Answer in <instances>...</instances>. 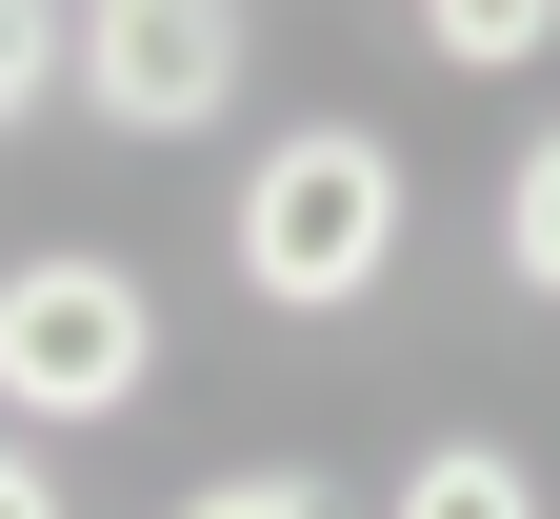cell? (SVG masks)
Wrapping results in <instances>:
<instances>
[{
    "label": "cell",
    "instance_id": "cell-1",
    "mask_svg": "<svg viewBox=\"0 0 560 519\" xmlns=\"http://www.w3.org/2000/svg\"><path fill=\"white\" fill-rule=\"evenodd\" d=\"M221 260H241V300H280V320L381 300V260H400V140H381V120H301V140H260Z\"/></svg>",
    "mask_w": 560,
    "mask_h": 519
},
{
    "label": "cell",
    "instance_id": "cell-2",
    "mask_svg": "<svg viewBox=\"0 0 560 519\" xmlns=\"http://www.w3.org/2000/svg\"><path fill=\"white\" fill-rule=\"evenodd\" d=\"M140 380H161L140 260H101V240L0 260V420H140Z\"/></svg>",
    "mask_w": 560,
    "mask_h": 519
},
{
    "label": "cell",
    "instance_id": "cell-3",
    "mask_svg": "<svg viewBox=\"0 0 560 519\" xmlns=\"http://www.w3.org/2000/svg\"><path fill=\"white\" fill-rule=\"evenodd\" d=\"M241 0H81V60H60V101L120 120V140H200L241 101Z\"/></svg>",
    "mask_w": 560,
    "mask_h": 519
},
{
    "label": "cell",
    "instance_id": "cell-4",
    "mask_svg": "<svg viewBox=\"0 0 560 519\" xmlns=\"http://www.w3.org/2000/svg\"><path fill=\"white\" fill-rule=\"evenodd\" d=\"M381 519H540V480L501 460V439H420V460H400V499Z\"/></svg>",
    "mask_w": 560,
    "mask_h": 519
},
{
    "label": "cell",
    "instance_id": "cell-5",
    "mask_svg": "<svg viewBox=\"0 0 560 519\" xmlns=\"http://www.w3.org/2000/svg\"><path fill=\"white\" fill-rule=\"evenodd\" d=\"M400 21H420V40H441V60H460V81H521V60L560 40V0H400Z\"/></svg>",
    "mask_w": 560,
    "mask_h": 519
},
{
    "label": "cell",
    "instance_id": "cell-6",
    "mask_svg": "<svg viewBox=\"0 0 560 519\" xmlns=\"http://www.w3.org/2000/svg\"><path fill=\"white\" fill-rule=\"evenodd\" d=\"M60 60H81V0H0V140L60 101Z\"/></svg>",
    "mask_w": 560,
    "mask_h": 519
},
{
    "label": "cell",
    "instance_id": "cell-7",
    "mask_svg": "<svg viewBox=\"0 0 560 519\" xmlns=\"http://www.w3.org/2000/svg\"><path fill=\"white\" fill-rule=\"evenodd\" d=\"M501 260H521L540 300H560V120H540L521 161H501Z\"/></svg>",
    "mask_w": 560,
    "mask_h": 519
},
{
    "label": "cell",
    "instance_id": "cell-8",
    "mask_svg": "<svg viewBox=\"0 0 560 519\" xmlns=\"http://www.w3.org/2000/svg\"><path fill=\"white\" fill-rule=\"evenodd\" d=\"M180 519H340V499H320V460H241V480H200Z\"/></svg>",
    "mask_w": 560,
    "mask_h": 519
},
{
    "label": "cell",
    "instance_id": "cell-9",
    "mask_svg": "<svg viewBox=\"0 0 560 519\" xmlns=\"http://www.w3.org/2000/svg\"><path fill=\"white\" fill-rule=\"evenodd\" d=\"M0 519H60V480H40V460H21V439H0Z\"/></svg>",
    "mask_w": 560,
    "mask_h": 519
}]
</instances>
